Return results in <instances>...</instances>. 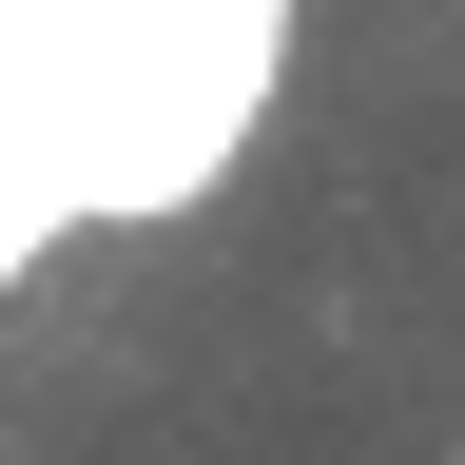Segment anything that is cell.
<instances>
[{"label":"cell","mask_w":465,"mask_h":465,"mask_svg":"<svg viewBox=\"0 0 465 465\" xmlns=\"http://www.w3.org/2000/svg\"><path fill=\"white\" fill-rule=\"evenodd\" d=\"M39 232H58V194H39V174H0V291L39 272Z\"/></svg>","instance_id":"7a4b0ae2"},{"label":"cell","mask_w":465,"mask_h":465,"mask_svg":"<svg viewBox=\"0 0 465 465\" xmlns=\"http://www.w3.org/2000/svg\"><path fill=\"white\" fill-rule=\"evenodd\" d=\"M291 0H0V174L58 213H194L272 97Z\"/></svg>","instance_id":"6da1fadb"}]
</instances>
